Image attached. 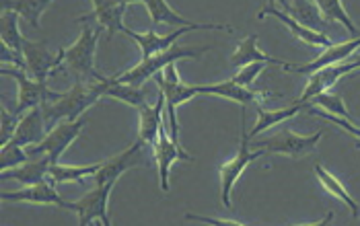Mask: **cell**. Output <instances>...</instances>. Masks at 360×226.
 <instances>
[{"instance_id":"10","label":"cell","mask_w":360,"mask_h":226,"mask_svg":"<svg viewBox=\"0 0 360 226\" xmlns=\"http://www.w3.org/2000/svg\"><path fill=\"white\" fill-rule=\"evenodd\" d=\"M23 58H25V70L37 81H48V77L60 68L64 62V48H60L58 54L48 50L46 41H31L25 39L23 44Z\"/></svg>"},{"instance_id":"1","label":"cell","mask_w":360,"mask_h":226,"mask_svg":"<svg viewBox=\"0 0 360 226\" xmlns=\"http://www.w3.org/2000/svg\"><path fill=\"white\" fill-rule=\"evenodd\" d=\"M103 95H105V88L101 81H95V85H83L81 81H77L72 88L64 93L58 101L41 105L44 119L48 126L58 119H79V115H83Z\"/></svg>"},{"instance_id":"3","label":"cell","mask_w":360,"mask_h":226,"mask_svg":"<svg viewBox=\"0 0 360 226\" xmlns=\"http://www.w3.org/2000/svg\"><path fill=\"white\" fill-rule=\"evenodd\" d=\"M0 74L2 77H13L17 81V85H19V97H17V107H15L17 115L29 112L33 107H41L46 103H54L64 95V93H56L52 88H48V85L44 81H37V79L29 77L27 70H23V68H6V66H2Z\"/></svg>"},{"instance_id":"28","label":"cell","mask_w":360,"mask_h":226,"mask_svg":"<svg viewBox=\"0 0 360 226\" xmlns=\"http://www.w3.org/2000/svg\"><path fill=\"white\" fill-rule=\"evenodd\" d=\"M19 17L15 11H2V17H0V39L2 44H6L13 52L21 54L23 56V44H25V37L21 35L19 31Z\"/></svg>"},{"instance_id":"14","label":"cell","mask_w":360,"mask_h":226,"mask_svg":"<svg viewBox=\"0 0 360 226\" xmlns=\"http://www.w3.org/2000/svg\"><path fill=\"white\" fill-rule=\"evenodd\" d=\"M359 50L360 35L359 37H352L350 41H344V44H332V46H328V48L323 50L321 56H317L313 62H309V64H303V66H292V64H288L284 70H288V72H299V74H313V72L319 70V68H326V66L340 64V62L348 60L352 54H356Z\"/></svg>"},{"instance_id":"25","label":"cell","mask_w":360,"mask_h":226,"mask_svg":"<svg viewBox=\"0 0 360 226\" xmlns=\"http://www.w3.org/2000/svg\"><path fill=\"white\" fill-rule=\"evenodd\" d=\"M148 8V15H150V21L153 25H171V27H190L194 25L192 21H188L186 17H181L179 13H175L167 0H142Z\"/></svg>"},{"instance_id":"18","label":"cell","mask_w":360,"mask_h":226,"mask_svg":"<svg viewBox=\"0 0 360 226\" xmlns=\"http://www.w3.org/2000/svg\"><path fill=\"white\" fill-rule=\"evenodd\" d=\"M44 124H46V119H44V109H41V107L29 109V112H25V115L19 119V126H17V130H15L11 142L19 144V146H23V148L39 144V142L46 138Z\"/></svg>"},{"instance_id":"2","label":"cell","mask_w":360,"mask_h":226,"mask_svg":"<svg viewBox=\"0 0 360 226\" xmlns=\"http://www.w3.org/2000/svg\"><path fill=\"white\" fill-rule=\"evenodd\" d=\"M155 81H157V86L165 93L167 115H169V134H171L173 140L179 142L177 107L184 105L186 101H190L195 95H200V88H198V85H186V83H181V79L177 74V68H175V62L167 66L165 74H163V70L157 72L155 74Z\"/></svg>"},{"instance_id":"36","label":"cell","mask_w":360,"mask_h":226,"mask_svg":"<svg viewBox=\"0 0 360 226\" xmlns=\"http://www.w3.org/2000/svg\"><path fill=\"white\" fill-rule=\"evenodd\" d=\"M307 109L313 113V115H321V117H326L328 121H332V124H335V126L344 128L346 132H350L352 136H356V138H359V140H360V128H356L354 124H350V121H348L346 117H338V115H332V113L323 112V109H315L313 105H309Z\"/></svg>"},{"instance_id":"13","label":"cell","mask_w":360,"mask_h":226,"mask_svg":"<svg viewBox=\"0 0 360 226\" xmlns=\"http://www.w3.org/2000/svg\"><path fill=\"white\" fill-rule=\"evenodd\" d=\"M93 13L84 15L79 19V23H86L89 19L97 21V27L108 31V39L113 37V33H124L126 25H124V13L128 8V2L124 0H93Z\"/></svg>"},{"instance_id":"12","label":"cell","mask_w":360,"mask_h":226,"mask_svg":"<svg viewBox=\"0 0 360 226\" xmlns=\"http://www.w3.org/2000/svg\"><path fill=\"white\" fill-rule=\"evenodd\" d=\"M153 152H155V161H157V167H159V179H161V190L169 192V171L171 165L175 161H194L192 154H188L181 144L177 140L171 138V134L165 130V124L157 136V142L150 146Z\"/></svg>"},{"instance_id":"15","label":"cell","mask_w":360,"mask_h":226,"mask_svg":"<svg viewBox=\"0 0 360 226\" xmlns=\"http://www.w3.org/2000/svg\"><path fill=\"white\" fill-rule=\"evenodd\" d=\"M276 17L278 21H282L286 27L290 29V33L297 37V39H301V41H305L309 46H321V48H328V46H332L333 41L323 33V31H315V29L307 27L303 23H299L297 19H292L286 11H282V8H276V6H264L259 13H257V19H264V17Z\"/></svg>"},{"instance_id":"27","label":"cell","mask_w":360,"mask_h":226,"mask_svg":"<svg viewBox=\"0 0 360 226\" xmlns=\"http://www.w3.org/2000/svg\"><path fill=\"white\" fill-rule=\"evenodd\" d=\"M315 175L319 177V181H321V185L326 187V192L328 194H332L333 198H338L340 201H344L348 208H350V212H352V216L354 218H359L360 216V204L356 199L352 198L350 194H348V190L344 187V183L340 181V179H335L330 171H326L321 165H317L315 167Z\"/></svg>"},{"instance_id":"38","label":"cell","mask_w":360,"mask_h":226,"mask_svg":"<svg viewBox=\"0 0 360 226\" xmlns=\"http://www.w3.org/2000/svg\"><path fill=\"white\" fill-rule=\"evenodd\" d=\"M342 66H344L346 74H350V72L359 70V68H360V52L352 54V56L348 58V60H344V62H342Z\"/></svg>"},{"instance_id":"26","label":"cell","mask_w":360,"mask_h":226,"mask_svg":"<svg viewBox=\"0 0 360 226\" xmlns=\"http://www.w3.org/2000/svg\"><path fill=\"white\" fill-rule=\"evenodd\" d=\"M307 107H309V103H303V101H299V103H295V105H290V107L278 109V112H266V109L257 107V121H255V126L251 128L250 138H255L257 134L266 132L268 128H272V126H276L280 121H284V119L297 115L301 109H307Z\"/></svg>"},{"instance_id":"24","label":"cell","mask_w":360,"mask_h":226,"mask_svg":"<svg viewBox=\"0 0 360 226\" xmlns=\"http://www.w3.org/2000/svg\"><path fill=\"white\" fill-rule=\"evenodd\" d=\"M52 0H0L2 11H15L33 29H39V19Z\"/></svg>"},{"instance_id":"22","label":"cell","mask_w":360,"mask_h":226,"mask_svg":"<svg viewBox=\"0 0 360 226\" xmlns=\"http://www.w3.org/2000/svg\"><path fill=\"white\" fill-rule=\"evenodd\" d=\"M198 88H200V95H219L222 99L235 101V103H239L243 107L257 99V93L255 91H250L248 86L235 83L233 79L217 83V85H198Z\"/></svg>"},{"instance_id":"21","label":"cell","mask_w":360,"mask_h":226,"mask_svg":"<svg viewBox=\"0 0 360 226\" xmlns=\"http://www.w3.org/2000/svg\"><path fill=\"white\" fill-rule=\"evenodd\" d=\"M253 62H266V64H278V66H288V62L284 60H278V58L268 56L264 54L259 48H257V33H251L245 39L239 41L235 54L229 58V66L231 68H243V66H250Z\"/></svg>"},{"instance_id":"17","label":"cell","mask_w":360,"mask_h":226,"mask_svg":"<svg viewBox=\"0 0 360 226\" xmlns=\"http://www.w3.org/2000/svg\"><path fill=\"white\" fill-rule=\"evenodd\" d=\"M163 107H167L165 93L159 88V97H157V103L155 105H140L139 115H140V128H139V140L142 144H148L153 146L157 142V136L163 128Z\"/></svg>"},{"instance_id":"6","label":"cell","mask_w":360,"mask_h":226,"mask_svg":"<svg viewBox=\"0 0 360 226\" xmlns=\"http://www.w3.org/2000/svg\"><path fill=\"white\" fill-rule=\"evenodd\" d=\"M115 183H105V185H95L93 192L84 194L83 198L77 201H66L62 199L58 208L70 210L79 216V225L89 226L91 222L99 220L103 226H110V214H108V201H110V194Z\"/></svg>"},{"instance_id":"20","label":"cell","mask_w":360,"mask_h":226,"mask_svg":"<svg viewBox=\"0 0 360 226\" xmlns=\"http://www.w3.org/2000/svg\"><path fill=\"white\" fill-rule=\"evenodd\" d=\"M50 159L48 154H44L41 159H29L23 165L19 167H13V169L0 171V177L2 181H8V179H15L23 185H35V183H41L48 179V173H50Z\"/></svg>"},{"instance_id":"31","label":"cell","mask_w":360,"mask_h":226,"mask_svg":"<svg viewBox=\"0 0 360 226\" xmlns=\"http://www.w3.org/2000/svg\"><path fill=\"white\" fill-rule=\"evenodd\" d=\"M319 8V13L323 15V19L330 23V21H338L340 25H344V29L352 35V37H359V29L354 27V23L350 21L342 0H313Z\"/></svg>"},{"instance_id":"19","label":"cell","mask_w":360,"mask_h":226,"mask_svg":"<svg viewBox=\"0 0 360 226\" xmlns=\"http://www.w3.org/2000/svg\"><path fill=\"white\" fill-rule=\"evenodd\" d=\"M2 201H25V204H41V206H60L62 198L58 196L52 181H41L35 185H27L17 192H2Z\"/></svg>"},{"instance_id":"4","label":"cell","mask_w":360,"mask_h":226,"mask_svg":"<svg viewBox=\"0 0 360 226\" xmlns=\"http://www.w3.org/2000/svg\"><path fill=\"white\" fill-rule=\"evenodd\" d=\"M206 52V48H179V46H171L169 50L165 52H161V54H155V56L150 58H144L140 64H136L132 70H128V72H124V74H120V77H115L120 83H128V85H136L142 86L150 77H155L157 72H161L163 68H167L169 64H173V62H179V60H184V58H200L202 54Z\"/></svg>"},{"instance_id":"7","label":"cell","mask_w":360,"mask_h":226,"mask_svg":"<svg viewBox=\"0 0 360 226\" xmlns=\"http://www.w3.org/2000/svg\"><path fill=\"white\" fill-rule=\"evenodd\" d=\"M84 124H86L84 117H81V119H64V121H60L56 128L50 130V134H48L44 140L29 148V159H31V157H37V154H48L50 163H52V165H58V163H60V157L68 150V146L77 140L79 134L83 132Z\"/></svg>"},{"instance_id":"37","label":"cell","mask_w":360,"mask_h":226,"mask_svg":"<svg viewBox=\"0 0 360 226\" xmlns=\"http://www.w3.org/2000/svg\"><path fill=\"white\" fill-rule=\"evenodd\" d=\"M186 220H194V222H204V225H222V226H241L243 222L239 220H231V218H206L200 214H186Z\"/></svg>"},{"instance_id":"34","label":"cell","mask_w":360,"mask_h":226,"mask_svg":"<svg viewBox=\"0 0 360 226\" xmlns=\"http://www.w3.org/2000/svg\"><path fill=\"white\" fill-rule=\"evenodd\" d=\"M0 146H4V144H8L11 138H13V134H15V130H17V126H19V119H21V115H17V113H11L4 105L0 107Z\"/></svg>"},{"instance_id":"29","label":"cell","mask_w":360,"mask_h":226,"mask_svg":"<svg viewBox=\"0 0 360 226\" xmlns=\"http://www.w3.org/2000/svg\"><path fill=\"white\" fill-rule=\"evenodd\" d=\"M286 13L295 15V19L303 25H311V29L315 31H323L326 27V19L323 15L319 13L317 4L313 0H295V2H288V8Z\"/></svg>"},{"instance_id":"39","label":"cell","mask_w":360,"mask_h":226,"mask_svg":"<svg viewBox=\"0 0 360 226\" xmlns=\"http://www.w3.org/2000/svg\"><path fill=\"white\" fill-rule=\"evenodd\" d=\"M268 2V6H276V4H280L282 6V11H286L288 8V0H266Z\"/></svg>"},{"instance_id":"33","label":"cell","mask_w":360,"mask_h":226,"mask_svg":"<svg viewBox=\"0 0 360 226\" xmlns=\"http://www.w3.org/2000/svg\"><path fill=\"white\" fill-rule=\"evenodd\" d=\"M25 161H29V154L23 146H19L15 142H8V144L0 146V171L19 167Z\"/></svg>"},{"instance_id":"30","label":"cell","mask_w":360,"mask_h":226,"mask_svg":"<svg viewBox=\"0 0 360 226\" xmlns=\"http://www.w3.org/2000/svg\"><path fill=\"white\" fill-rule=\"evenodd\" d=\"M101 167V163L97 165H83V167H68V165H50V173L48 179L58 185V183H81L83 179L95 175Z\"/></svg>"},{"instance_id":"23","label":"cell","mask_w":360,"mask_h":226,"mask_svg":"<svg viewBox=\"0 0 360 226\" xmlns=\"http://www.w3.org/2000/svg\"><path fill=\"white\" fill-rule=\"evenodd\" d=\"M103 88H105V95L113 97L117 101H124L132 107H140L146 103V93L142 91V86L128 85V83H120L117 79H101Z\"/></svg>"},{"instance_id":"11","label":"cell","mask_w":360,"mask_h":226,"mask_svg":"<svg viewBox=\"0 0 360 226\" xmlns=\"http://www.w3.org/2000/svg\"><path fill=\"white\" fill-rule=\"evenodd\" d=\"M321 136H323V132L303 136V134H295L292 130H282L272 138L257 142V148H264L266 152H272V154H286V157L299 159L307 152H313V148L321 140Z\"/></svg>"},{"instance_id":"5","label":"cell","mask_w":360,"mask_h":226,"mask_svg":"<svg viewBox=\"0 0 360 226\" xmlns=\"http://www.w3.org/2000/svg\"><path fill=\"white\" fill-rule=\"evenodd\" d=\"M99 29L84 25L81 37L64 50V62L66 66L81 77H89L93 81H101L103 77L95 70V52H97V44H99Z\"/></svg>"},{"instance_id":"9","label":"cell","mask_w":360,"mask_h":226,"mask_svg":"<svg viewBox=\"0 0 360 226\" xmlns=\"http://www.w3.org/2000/svg\"><path fill=\"white\" fill-rule=\"evenodd\" d=\"M194 29L231 31V25H219V23H194V25H190V27L175 29V31L169 33V35H159L155 29H150V31H146V33H139V31H132L130 27H126L124 33H126L130 39H134V41L139 44L140 50H142V60H144V58H150L155 56V54H161V52L169 50L181 35H186V33H190V31H194Z\"/></svg>"},{"instance_id":"8","label":"cell","mask_w":360,"mask_h":226,"mask_svg":"<svg viewBox=\"0 0 360 226\" xmlns=\"http://www.w3.org/2000/svg\"><path fill=\"white\" fill-rule=\"evenodd\" d=\"M250 134H245V117H243V134H241V144H239V150L233 159H229L224 165L221 167V198L222 204L231 210L233 208V201H231V192L237 183V179L241 177V173L250 167V163H253L255 159L264 157L266 150L264 148H257V150H251L250 148Z\"/></svg>"},{"instance_id":"32","label":"cell","mask_w":360,"mask_h":226,"mask_svg":"<svg viewBox=\"0 0 360 226\" xmlns=\"http://www.w3.org/2000/svg\"><path fill=\"white\" fill-rule=\"evenodd\" d=\"M309 105H319L323 112L332 113V115H338V117H350L348 115V107H346V103H344V99L340 97V95H332V93H319V95H315L311 101H309Z\"/></svg>"},{"instance_id":"35","label":"cell","mask_w":360,"mask_h":226,"mask_svg":"<svg viewBox=\"0 0 360 226\" xmlns=\"http://www.w3.org/2000/svg\"><path fill=\"white\" fill-rule=\"evenodd\" d=\"M264 68H266V62H253V64H250V66H243V68H239V72L233 77V81H235V83H239V85H243V86L253 85V81L257 79V74H259Z\"/></svg>"},{"instance_id":"16","label":"cell","mask_w":360,"mask_h":226,"mask_svg":"<svg viewBox=\"0 0 360 226\" xmlns=\"http://www.w3.org/2000/svg\"><path fill=\"white\" fill-rule=\"evenodd\" d=\"M140 146H144L142 142H134L130 148H126L124 152H120V154H115V157H111L110 161H105V163H101V167L99 171L93 175L95 177V183L97 185H105V183H115L120 177H122V173H126L128 169H132V167H136V157L140 154Z\"/></svg>"},{"instance_id":"40","label":"cell","mask_w":360,"mask_h":226,"mask_svg":"<svg viewBox=\"0 0 360 226\" xmlns=\"http://www.w3.org/2000/svg\"><path fill=\"white\" fill-rule=\"evenodd\" d=\"M124 2H128V4H130V2H142V0H124Z\"/></svg>"}]
</instances>
